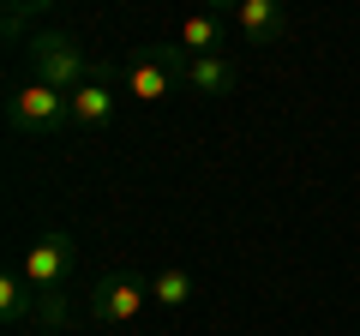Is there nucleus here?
Instances as JSON below:
<instances>
[{
    "label": "nucleus",
    "instance_id": "obj_11",
    "mask_svg": "<svg viewBox=\"0 0 360 336\" xmlns=\"http://www.w3.org/2000/svg\"><path fill=\"white\" fill-rule=\"evenodd\" d=\"M150 300H156L162 312L186 306V300H193V276L180 271V264H168V271H156V276H150Z\"/></svg>",
    "mask_w": 360,
    "mask_h": 336
},
{
    "label": "nucleus",
    "instance_id": "obj_12",
    "mask_svg": "<svg viewBox=\"0 0 360 336\" xmlns=\"http://www.w3.org/2000/svg\"><path fill=\"white\" fill-rule=\"evenodd\" d=\"M37 324H42V330H66V300H60V288H42V300H37Z\"/></svg>",
    "mask_w": 360,
    "mask_h": 336
},
{
    "label": "nucleus",
    "instance_id": "obj_3",
    "mask_svg": "<svg viewBox=\"0 0 360 336\" xmlns=\"http://www.w3.org/2000/svg\"><path fill=\"white\" fill-rule=\"evenodd\" d=\"M25 60H30V72H37L42 84H54V91H66V96L96 72V60H84V49H78L72 37H60V30H37V37H25Z\"/></svg>",
    "mask_w": 360,
    "mask_h": 336
},
{
    "label": "nucleus",
    "instance_id": "obj_10",
    "mask_svg": "<svg viewBox=\"0 0 360 336\" xmlns=\"http://www.w3.org/2000/svg\"><path fill=\"white\" fill-rule=\"evenodd\" d=\"M37 300H42V288H30L25 271L0 276V318H6V324H30V318H37Z\"/></svg>",
    "mask_w": 360,
    "mask_h": 336
},
{
    "label": "nucleus",
    "instance_id": "obj_8",
    "mask_svg": "<svg viewBox=\"0 0 360 336\" xmlns=\"http://www.w3.org/2000/svg\"><path fill=\"white\" fill-rule=\"evenodd\" d=\"M240 84L229 54H186V91L193 96H229Z\"/></svg>",
    "mask_w": 360,
    "mask_h": 336
},
{
    "label": "nucleus",
    "instance_id": "obj_2",
    "mask_svg": "<svg viewBox=\"0 0 360 336\" xmlns=\"http://www.w3.org/2000/svg\"><path fill=\"white\" fill-rule=\"evenodd\" d=\"M120 84H127L132 103H162L174 96V84H186V49L180 42H150L120 66Z\"/></svg>",
    "mask_w": 360,
    "mask_h": 336
},
{
    "label": "nucleus",
    "instance_id": "obj_1",
    "mask_svg": "<svg viewBox=\"0 0 360 336\" xmlns=\"http://www.w3.org/2000/svg\"><path fill=\"white\" fill-rule=\"evenodd\" d=\"M6 127L18 138H60V132H72V103H66V91L30 78L6 96Z\"/></svg>",
    "mask_w": 360,
    "mask_h": 336
},
{
    "label": "nucleus",
    "instance_id": "obj_6",
    "mask_svg": "<svg viewBox=\"0 0 360 336\" xmlns=\"http://www.w3.org/2000/svg\"><path fill=\"white\" fill-rule=\"evenodd\" d=\"M72 264H78L72 234L54 228V234H42V240L25 252V264H18V271H25V283H30V288H60L66 276H72Z\"/></svg>",
    "mask_w": 360,
    "mask_h": 336
},
{
    "label": "nucleus",
    "instance_id": "obj_13",
    "mask_svg": "<svg viewBox=\"0 0 360 336\" xmlns=\"http://www.w3.org/2000/svg\"><path fill=\"white\" fill-rule=\"evenodd\" d=\"M54 0H6V37H25L30 13H49Z\"/></svg>",
    "mask_w": 360,
    "mask_h": 336
},
{
    "label": "nucleus",
    "instance_id": "obj_4",
    "mask_svg": "<svg viewBox=\"0 0 360 336\" xmlns=\"http://www.w3.org/2000/svg\"><path fill=\"white\" fill-rule=\"evenodd\" d=\"M144 306H150V283L139 271H108L90 288V318L96 324H132Z\"/></svg>",
    "mask_w": 360,
    "mask_h": 336
},
{
    "label": "nucleus",
    "instance_id": "obj_9",
    "mask_svg": "<svg viewBox=\"0 0 360 336\" xmlns=\"http://www.w3.org/2000/svg\"><path fill=\"white\" fill-rule=\"evenodd\" d=\"M180 49L186 54H222L229 49V18L222 13H193L180 25Z\"/></svg>",
    "mask_w": 360,
    "mask_h": 336
},
{
    "label": "nucleus",
    "instance_id": "obj_7",
    "mask_svg": "<svg viewBox=\"0 0 360 336\" xmlns=\"http://www.w3.org/2000/svg\"><path fill=\"white\" fill-rule=\"evenodd\" d=\"M234 30H240L252 49H276V37L288 30V13H283V0H240L234 6Z\"/></svg>",
    "mask_w": 360,
    "mask_h": 336
},
{
    "label": "nucleus",
    "instance_id": "obj_5",
    "mask_svg": "<svg viewBox=\"0 0 360 336\" xmlns=\"http://www.w3.org/2000/svg\"><path fill=\"white\" fill-rule=\"evenodd\" d=\"M115 78H120V66H108V60H96V72L78 84L66 103H72V132H103L108 120H115Z\"/></svg>",
    "mask_w": 360,
    "mask_h": 336
},
{
    "label": "nucleus",
    "instance_id": "obj_14",
    "mask_svg": "<svg viewBox=\"0 0 360 336\" xmlns=\"http://www.w3.org/2000/svg\"><path fill=\"white\" fill-rule=\"evenodd\" d=\"M240 0H205V13H234Z\"/></svg>",
    "mask_w": 360,
    "mask_h": 336
}]
</instances>
